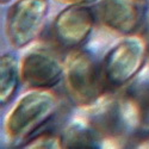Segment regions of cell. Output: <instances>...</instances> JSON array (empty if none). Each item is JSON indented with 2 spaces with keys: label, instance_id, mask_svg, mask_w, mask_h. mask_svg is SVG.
<instances>
[{
  "label": "cell",
  "instance_id": "obj_11",
  "mask_svg": "<svg viewBox=\"0 0 149 149\" xmlns=\"http://www.w3.org/2000/svg\"><path fill=\"white\" fill-rule=\"evenodd\" d=\"M26 148H61L62 140L53 134H41L37 137L29 141Z\"/></svg>",
  "mask_w": 149,
  "mask_h": 149
},
{
  "label": "cell",
  "instance_id": "obj_4",
  "mask_svg": "<svg viewBox=\"0 0 149 149\" xmlns=\"http://www.w3.org/2000/svg\"><path fill=\"white\" fill-rule=\"evenodd\" d=\"M47 12L44 0H19L7 15L6 35L11 44L23 48L42 30Z\"/></svg>",
  "mask_w": 149,
  "mask_h": 149
},
{
  "label": "cell",
  "instance_id": "obj_9",
  "mask_svg": "<svg viewBox=\"0 0 149 149\" xmlns=\"http://www.w3.org/2000/svg\"><path fill=\"white\" fill-rule=\"evenodd\" d=\"M137 120V128L149 131V80L134 85L125 95Z\"/></svg>",
  "mask_w": 149,
  "mask_h": 149
},
{
  "label": "cell",
  "instance_id": "obj_3",
  "mask_svg": "<svg viewBox=\"0 0 149 149\" xmlns=\"http://www.w3.org/2000/svg\"><path fill=\"white\" fill-rule=\"evenodd\" d=\"M146 58V44L140 37H128L105 56L103 72L110 86L128 84L141 69Z\"/></svg>",
  "mask_w": 149,
  "mask_h": 149
},
{
  "label": "cell",
  "instance_id": "obj_1",
  "mask_svg": "<svg viewBox=\"0 0 149 149\" xmlns=\"http://www.w3.org/2000/svg\"><path fill=\"white\" fill-rule=\"evenodd\" d=\"M63 78L70 99L82 106L98 102L107 84L103 66L86 52H74L66 58Z\"/></svg>",
  "mask_w": 149,
  "mask_h": 149
},
{
  "label": "cell",
  "instance_id": "obj_12",
  "mask_svg": "<svg viewBox=\"0 0 149 149\" xmlns=\"http://www.w3.org/2000/svg\"><path fill=\"white\" fill-rule=\"evenodd\" d=\"M60 3L63 4H73V5H79V4H84V3H90L93 0H57Z\"/></svg>",
  "mask_w": 149,
  "mask_h": 149
},
{
  "label": "cell",
  "instance_id": "obj_7",
  "mask_svg": "<svg viewBox=\"0 0 149 149\" xmlns=\"http://www.w3.org/2000/svg\"><path fill=\"white\" fill-rule=\"evenodd\" d=\"M99 18L110 30L130 35L140 25L141 11L136 0H103L99 6Z\"/></svg>",
  "mask_w": 149,
  "mask_h": 149
},
{
  "label": "cell",
  "instance_id": "obj_13",
  "mask_svg": "<svg viewBox=\"0 0 149 149\" xmlns=\"http://www.w3.org/2000/svg\"><path fill=\"white\" fill-rule=\"evenodd\" d=\"M8 1H11V0H1L3 4H6V3H8Z\"/></svg>",
  "mask_w": 149,
  "mask_h": 149
},
{
  "label": "cell",
  "instance_id": "obj_8",
  "mask_svg": "<svg viewBox=\"0 0 149 149\" xmlns=\"http://www.w3.org/2000/svg\"><path fill=\"white\" fill-rule=\"evenodd\" d=\"M61 140L66 148H95L100 147L102 136L87 122H74L66 128Z\"/></svg>",
  "mask_w": 149,
  "mask_h": 149
},
{
  "label": "cell",
  "instance_id": "obj_6",
  "mask_svg": "<svg viewBox=\"0 0 149 149\" xmlns=\"http://www.w3.org/2000/svg\"><path fill=\"white\" fill-rule=\"evenodd\" d=\"M94 22L95 17L90 7L73 5L65 8L56 17L53 33L60 45L73 48L81 44L90 36Z\"/></svg>",
  "mask_w": 149,
  "mask_h": 149
},
{
  "label": "cell",
  "instance_id": "obj_5",
  "mask_svg": "<svg viewBox=\"0 0 149 149\" xmlns=\"http://www.w3.org/2000/svg\"><path fill=\"white\" fill-rule=\"evenodd\" d=\"M65 66L48 50L35 49L23 57L20 74L29 87L47 90L55 86L63 78Z\"/></svg>",
  "mask_w": 149,
  "mask_h": 149
},
{
  "label": "cell",
  "instance_id": "obj_10",
  "mask_svg": "<svg viewBox=\"0 0 149 149\" xmlns=\"http://www.w3.org/2000/svg\"><path fill=\"white\" fill-rule=\"evenodd\" d=\"M0 69V100L1 104H7L13 98L18 86V66L16 58L11 55H3Z\"/></svg>",
  "mask_w": 149,
  "mask_h": 149
},
{
  "label": "cell",
  "instance_id": "obj_2",
  "mask_svg": "<svg viewBox=\"0 0 149 149\" xmlns=\"http://www.w3.org/2000/svg\"><path fill=\"white\" fill-rule=\"evenodd\" d=\"M56 107L57 99L50 92L36 90L25 94L6 118V134L13 141L26 140L52 118Z\"/></svg>",
  "mask_w": 149,
  "mask_h": 149
}]
</instances>
